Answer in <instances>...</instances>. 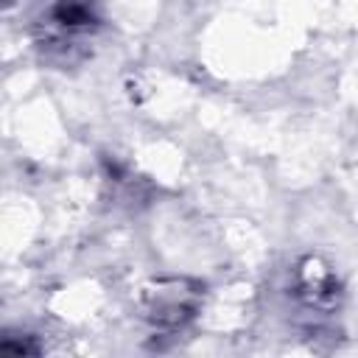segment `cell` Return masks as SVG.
I'll list each match as a JSON object with an SVG mask.
<instances>
[{
  "label": "cell",
  "instance_id": "cell-1",
  "mask_svg": "<svg viewBox=\"0 0 358 358\" xmlns=\"http://www.w3.org/2000/svg\"><path fill=\"white\" fill-rule=\"evenodd\" d=\"M201 299H204V285L193 277H176V274L151 277L137 291V305L143 316L162 330H176L187 324L199 313Z\"/></svg>",
  "mask_w": 358,
  "mask_h": 358
},
{
  "label": "cell",
  "instance_id": "cell-2",
  "mask_svg": "<svg viewBox=\"0 0 358 358\" xmlns=\"http://www.w3.org/2000/svg\"><path fill=\"white\" fill-rule=\"evenodd\" d=\"M294 294L313 310H330L341 299V282L330 263L322 257H305L294 271Z\"/></svg>",
  "mask_w": 358,
  "mask_h": 358
},
{
  "label": "cell",
  "instance_id": "cell-3",
  "mask_svg": "<svg viewBox=\"0 0 358 358\" xmlns=\"http://www.w3.org/2000/svg\"><path fill=\"white\" fill-rule=\"evenodd\" d=\"M95 22H98L95 0H56L50 8V25H53L59 42L64 36L90 31Z\"/></svg>",
  "mask_w": 358,
  "mask_h": 358
}]
</instances>
